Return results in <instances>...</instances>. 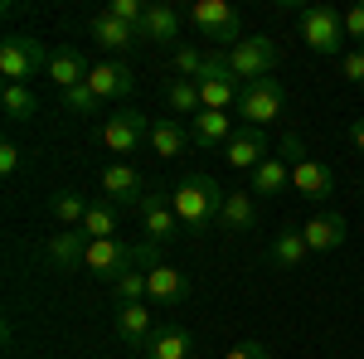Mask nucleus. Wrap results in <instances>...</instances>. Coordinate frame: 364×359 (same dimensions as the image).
Wrapping results in <instances>:
<instances>
[{"mask_svg": "<svg viewBox=\"0 0 364 359\" xmlns=\"http://www.w3.org/2000/svg\"><path fill=\"white\" fill-rule=\"evenodd\" d=\"M224 199H228V190H219V180L195 170V175H185L170 190V209H175V219H180L185 233H209L214 223L224 219Z\"/></svg>", "mask_w": 364, "mask_h": 359, "instance_id": "1", "label": "nucleus"}, {"mask_svg": "<svg viewBox=\"0 0 364 359\" xmlns=\"http://www.w3.org/2000/svg\"><path fill=\"white\" fill-rule=\"evenodd\" d=\"M49 58L54 54L44 49V39H34V34H10V39L0 44V78L29 87V78L49 73Z\"/></svg>", "mask_w": 364, "mask_h": 359, "instance_id": "2", "label": "nucleus"}, {"mask_svg": "<svg viewBox=\"0 0 364 359\" xmlns=\"http://www.w3.org/2000/svg\"><path fill=\"white\" fill-rule=\"evenodd\" d=\"M190 25H195L204 39H214L224 54L243 39V20H238V10H233L228 0H195V5H190Z\"/></svg>", "mask_w": 364, "mask_h": 359, "instance_id": "3", "label": "nucleus"}, {"mask_svg": "<svg viewBox=\"0 0 364 359\" xmlns=\"http://www.w3.org/2000/svg\"><path fill=\"white\" fill-rule=\"evenodd\" d=\"M301 39H306V49L316 54H340V44L350 39L345 34V15H340L336 5H326V0H316L301 10Z\"/></svg>", "mask_w": 364, "mask_h": 359, "instance_id": "4", "label": "nucleus"}, {"mask_svg": "<svg viewBox=\"0 0 364 359\" xmlns=\"http://www.w3.org/2000/svg\"><path fill=\"white\" fill-rule=\"evenodd\" d=\"M83 267L97 277V282H107V286H112L122 272L141 267V243H122V238H97V243H87Z\"/></svg>", "mask_w": 364, "mask_h": 359, "instance_id": "5", "label": "nucleus"}, {"mask_svg": "<svg viewBox=\"0 0 364 359\" xmlns=\"http://www.w3.org/2000/svg\"><path fill=\"white\" fill-rule=\"evenodd\" d=\"M228 68H233V78L248 87V83H257V78H272V68H277V44L272 39H238L233 49H228Z\"/></svg>", "mask_w": 364, "mask_h": 359, "instance_id": "6", "label": "nucleus"}, {"mask_svg": "<svg viewBox=\"0 0 364 359\" xmlns=\"http://www.w3.org/2000/svg\"><path fill=\"white\" fill-rule=\"evenodd\" d=\"M282 107H287V92H282V83L277 78H257V83H248L243 92H238V117L248 122V127H267V122H277L282 117Z\"/></svg>", "mask_w": 364, "mask_h": 359, "instance_id": "7", "label": "nucleus"}, {"mask_svg": "<svg viewBox=\"0 0 364 359\" xmlns=\"http://www.w3.org/2000/svg\"><path fill=\"white\" fill-rule=\"evenodd\" d=\"M92 136H97V146H107L112 156H136L141 141L151 136V122H146L141 112H117V117H107V122L92 127Z\"/></svg>", "mask_w": 364, "mask_h": 359, "instance_id": "8", "label": "nucleus"}, {"mask_svg": "<svg viewBox=\"0 0 364 359\" xmlns=\"http://www.w3.org/2000/svg\"><path fill=\"white\" fill-rule=\"evenodd\" d=\"M97 185H102V199H107V204H132V209H141L146 194H151V180H146L132 161H112V166H102Z\"/></svg>", "mask_w": 364, "mask_h": 359, "instance_id": "9", "label": "nucleus"}, {"mask_svg": "<svg viewBox=\"0 0 364 359\" xmlns=\"http://www.w3.org/2000/svg\"><path fill=\"white\" fill-rule=\"evenodd\" d=\"M141 214V233H146V243H175L185 228H180V219H175V209H170V194L161 190V185H151V194H146V204L136 209Z\"/></svg>", "mask_w": 364, "mask_h": 359, "instance_id": "10", "label": "nucleus"}, {"mask_svg": "<svg viewBox=\"0 0 364 359\" xmlns=\"http://www.w3.org/2000/svg\"><path fill=\"white\" fill-rule=\"evenodd\" d=\"M291 190L301 194V199L326 204L336 194V170L326 166V161H316V156H301V161H291Z\"/></svg>", "mask_w": 364, "mask_h": 359, "instance_id": "11", "label": "nucleus"}, {"mask_svg": "<svg viewBox=\"0 0 364 359\" xmlns=\"http://www.w3.org/2000/svg\"><path fill=\"white\" fill-rule=\"evenodd\" d=\"M112 331L122 345H132V350H146V340L156 335V321H151V311L146 301H117L112 311Z\"/></svg>", "mask_w": 364, "mask_h": 359, "instance_id": "12", "label": "nucleus"}, {"mask_svg": "<svg viewBox=\"0 0 364 359\" xmlns=\"http://www.w3.org/2000/svg\"><path fill=\"white\" fill-rule=\"evenodd\" d=\"M146 301H151V306H166V311L185 306V301H190V277L180 272V267H170V262L151 267V286H146Z\"/></svg>", "mask_w": 364, "mask_h": 359, "instance_id": "13", "label": "nucleus"}, {"mask_svg": "<svg viewBox=\"0 0 364 359\" xmlns=\"http://www.w3.org/2000/svg\"><path fill=\"white\" fill-rule=\"evenodd\" d=\"M87 87L97 92V102H112V97H127V92L136 87V73H132L122 58H102V63H92Z\"/></svg>", "mask_w": 364, "mask_h": 359, "instance_id": "14", "label": "nucleus"}, {"mask_svg": "<svg viewBox=\"0 0 364 359\" xmlns=\"http://www.w3.org/2000/svg\"><path fill=\"white\" fill-rule=\"evenodd\" d=\"M267 156H272V151H267V136H262L257 127H238V132H233V141L224 146V161L233 170H248V175L262 166Z\"/></svg>", "mask_w": 364, "mask_h": 359, "instance_id": "15", "label": "nucleus"}, {"mask_svg": "<svg viewBox=\"0 0 364 359\" xmlns=\"http://www.w3.org/2000/svg\"><path fill=\"white\" fill-rule=\"evenodd\" d=\"M141 39L170 49V44L180 39V10L166 5V0H151V5H146V20H141Z\"/></svg>", "mask_w": 364, "mask_h": 359, "instance_id": "16", "label": "nucleus"}, {"mask_svg": "<svg viewBox=\"0 0 364 359\" xmlns=\"http://www.w3.org/2000/svg\"><path fill=\"white\" fill-rule=\"evenodd\" d=\"M301 233H306V248L311 252H336L345 238H350V223H345V214H316V219L301 223Z\"/></svg>", "mask_w": 364, "mask_h": 359, "instance_id": "17", "label": "nucleus"}, {"mask_svg": "<svg viewBox=\"0 0 364 359\" xmlns=\"http://www.w3.org/2000/svg\"><path fill=\"white\" fill-rule=\"evenodd\" d=\"M190 141H195L199 151H224L228 141H233V117L228 112H199L195 122H190Z\"/></svg>", "mask_w": 364, "mask_h": 359, "instance_id": "18", "label": "nucleus"}, {"mask_svg": "<svg viewBox=\"0 0 364 359\" xmlns=\"http://www.w3.org/2000/svg\"><path fill=\"white\" fill-rule=\"evenodd\" d=\"M146 359H195V335L180 326H156L146 340Z\"/></svg>", "mask_w": 364, "mask_h": 359, "instance_id": "19", "label": "nucleus"}, {"mask_svg": "<svg viewBox=\"0 0 364 359\" xmlns=\"http://www.w3.org/2000/svg\"><path fill=\"white\" fill-rule=\"evenodd\" d=\"M92 39H97V44L107 49V54H127V49L146 44L136 25H122V20H112V15H107V10H102V15L92 20Z\"/></svg>", "mask_w": 364, "mask_h": 359, "instance_id": "20", "label": "nucleus"}, {"mask_svg": "<svg viewBox=\"0 0 364 359\" xmlns=\"http://www.w3.org/2000/svg\"><path fill=\"white\" fill-rule=\"evenodd\" d=\"M146 141H151V151H156L161 161H175V156H185V146H195V141H190V132H185L180 122H170V117H156Z\"/></svg>", "mask_w": 364, "mask_h": 359, "instance_id": "21", "label": "nucleus"}, {"mask_svg": "<svg viewBox=\"0 0 364 359\" xmlns=\"http://www.w3.org/2000/svg\"><path fill=\"white\" fill-rule=\"evenodd\" d=\"M87 243H92V238H87L83 228H58L54 238L44 243V252H49V262H58V267H73V262L87 257Z\"/></svg>", "mask_w": 364, "mask_h": 359, "instance_id": "22", "label": "nucleus"}, {"mask_svg": "<svg viewBox=\"0 0 364 359\" xmlns=\"http://www.w3.org/2000/svg\"><path fill=\"white\" fill-rule=\"evenodd\" d=\"M252 223H257V204H252V190H228L219 228H224V233H248Z\"/></svg>", "mask_w": 364, "mask_h": 359, "instance_id": "23", "label": "nucleus"}, {"mask_svg": "<svg viewBox=\"0 0 364 359\" xmlns=\"http://www.w3.org/2000/svg\"><path fill=\"white\" fill-rule=\"evenodd\" d=\"M87 73H92V68H87V58L78 54V49H58V54L49 58V78H54L63 92H68V87H83Z\"/></svg>", "mask_w": 364, "mask_h": 359, "instance_id": "24", "label": "nucleus"}, {"mask_svg": "<svg viewBox=\"0 0 364 359\" xmlns=\"http://www.w3.org/2000/svg\"><path fill=\"white\" fill-rule=\"evenodd\" d=\"M252 180V194H262V199H272V194H282L287 185H291V166L282 161V156H267L262 166L248 175Z\"/></svg>", "mask_w": 364, "mask_h": 359, "instance_id": "25", "label": "nucleus"}, {"mask_svg": "<svg viewBox=\"0 0 364 359\" xmlns=\"http://www.w3.org/2000/svg\"><path fill=\"white\" fill-rule=\"evenodd\" d=\"M306 233H301V228H291V223H287V228H277V233H272V262H277V267H301V257H306Z\"/></svg>", "mask_w": 364, "mask_h": 359, "instance_id": "26", "label": "nucleus"}, {"mask_svg": "<svg viewBox=\"0 0 364 359\" xmlns=\"http://www.w3.org/2000/svg\"><path fill=\"white\" fill-rule=\"evenodd\" d=\"M0 107H5V117H10V122H34L39 97H34V87H25V83H5V92H0Z\"/></svg>", "mask_w": 364, "mask_h": 359, "instance_id": "27", "label": "nucleus"}, {"mask_svg": "<svg viewBox=\"0 0 364 359\" xmlns=\"http://www.w3.org/2000/svg\"><path fill=\"white\" fill-rule=\"evenodd\" d=\"M87 209H92V204H87V199H83L78 190H58L54 199H49V214H54V219L63 223V228H83Z\"/></svg>", "mask_w": 364, "mask_h": 359, "instance_id": "28", "label": "nucleus"}, {"mask_svg": "<svg viewBox=\"0 0 364 359\" xmlns=\"http://www.w3.org/2000/svg\"><path fill=\"white\" fill-rule=\"evenodd\" d=\"M166 102L180 112V117H190V122L204 112V97H199V83H195V78H175V83L166 87Z\"/></svg>", "mask_w": 364, "mask_h": 359, "instance_id": "29", "label": "nucleus"}, {"mask_svg": "<svg viewBox=\"0 0 364 359\" xmlns=\"http://www.w3.org/2000/svg\"><path fill=\"white\" fill-rule=\"evenodd\" d=\"M83 233L92 243H97V238H117V204L97 199V204L87 209V219H83Z\"/></svg>", "mask_w": 364, "mask_h": 359, "instance_id": "30", "label": "nucleus"}, {"mask_svg": "<svg viewBox=\"0 0 364 359\" xmlns=\"http://www.w3.org/2000/svg\"><path fill=\"white\" fill-rule=\"evenodd\" d=\"M146 286H151V272L146 267H132L112 282V296L117 301H146Z\"/></svg>", "mask_w": 364, "mask_h": 359, "instance_id": "31", "label": "nucleus"}, {"mask_svg": "<svg viewBox=\"0 0 364 359\" xmlns=\"http://www.w3.org/2000/svg\"><path fill=\"white\" fill-rule=\"evenodd\" d=\"M204 63H209V54H199V49H190V44L175 49V68H180V78H199Z\"/></svg>", "mask_w": 364, "mask_h": 359, "instance_id": "32", "label": "nucleus"}, {"mask_svg": "<svg viewBox=\"0 0 364 359\" xmlns=\"http://www.w3.org/2000/svg\"><path fill=\"white\" fill-rule=\"evenodd\" d=\"M107 15H112V20H122V25H136L141 29L146 5H141V0H107Z\"/></svg>", "mask_w": 364, "mask_h": 359, "instance_id": "33", "label": "nucleus"}, {"mask_svg": "<svg viewBox=\"0 0 364 359\" xmlns=\"http://www.w3.org/2000/svg\"><path fill=\"white\" fill-rule=\"evenodd\" d=\"M63 107H73V112H83V117H92L102 102H97V92L83 83V87H68V92H63Z\"/></svg>", "mask_w": 364, "mask_h": 359, "instance_id": "34", "label": "nucleus"}, {"mask_svg": "<svg viewBox=\"0 0 364 359\" xmlns=\"http://www.w3.org/2000/svg\"><path fill=\"white\" fill-rule=\"evenodd\" d=\"M345 34H350L355 49H364V0H355V5L345 10Z\"/></svg>", "mask_w": 364, "mask_h": 359, "instance_id": "35", "label": "nucleus"}, {"mask_svg": "<svg viewBox=\"0 0 364 359\" xmlns=\"http://www.w3.org/2000/svg\"><path fill=\"white\" fill-rule=\"evenodd\" d=\"M340 78L345 83H364V49H350V54L340 58Z\"/></svg>", "mask_w": 364, "mask_h": 359, "instance_id": "36", "label": "nucleus"}, {"mask_svg": "<svg viewBox=\"0 0 364 359\" xmlns=\"http://www.w3.org/2000/svg\"><path fill=\"white\" fill-rule=\"evenodd\" d=\"M224 359H272V350H267L262 340H238V345H233Z\"/></svg>", "mask_w": 364, "mask_h": 359, "instance_id": "37", "label": "nucleus"}, {"mask_svg": "<svg viewBox=\"0 0 364 359\" xmlns=\"http://www.w3.org/2000/svg\"><path fill=\"white\" fill-rule=\"evenodd\" d=\"M20 161H25V156H20V146H15V141H0V175H15Z\"/></svg>", "mask_w": 364, "mask_h": 359, "instance_id": "38", "label": "nucleus"}, {"mask_svg": "<svg viewBox=\"0 0 364 359\" xmlns=\"http://www.w3.org/2000/svg\"><path fill=\"white\" fill-rule=\"evenodd\" d=\"M282 161H287V166H291V161H301V156H306V141L296 136V132H287V136H282Z\"/></svg>", "mask_w": 364, "mask_h": 359, "instance_id": "39", "label": "nucleus"}, {"mask_svg": "<svg viewBox=\"0 0 364 359\" xmlns=\"http://www.w3.org/2000/svg\"><path fill=\"white\" fill-rule=\"evenodd\" d=\"M350 141H355V151L364 156V117H360V122H350Z\"/></svg>", "mask_w": 364, "mask_h": 359, "instance_id": "40", "label": "nucleus"}]
</instances>
